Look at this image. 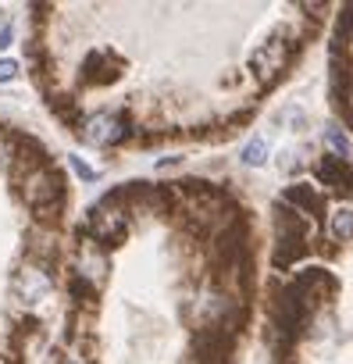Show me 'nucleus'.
<instances>
[{"label":"nucleus","mask_w":353,"mask_h":364,"mask_svg":"<svg viewBox=\"0 0 353 364\" xmlns=\"http://www.w3.org/2000/svg\"><path fill=\"white\" fill-rule=\"evenodd\" d=\"M68 164L75 168V175H79V178H86V182H97V168H89V164H86L79 154H68Z\"/></svg>","instance_id":"nucleus-14"},{"label":"nucleus","mask_w":353,"mask_h":364,"mask_svg":"<svg viewBox=\"0 0 353 364\" xmlns=\"http://www.w3.org/2000/svg\"><path fill=\"white\" fill-rule=\"evenodd\" d=\"M11 168L18 171V193H22L26 208L40 222H58V215L65 211V200H68L61 171L54 164H47L43 157H29L26 150H18Z\"/></svg>","instance_id":"nucleus-1"},{"label":"nucleus","mask_w":353,"mask_h":364,"mask_svg":"<svg viewBox=\"0 0 353 364\" xmlns=\"http://www.w3.org/2000/svg\"><path fill=\"white\" fill-rule=\"evenodd\" d=\"M129 204H125V193L118 190V193H107L100 204H93V211H89V218H86V232H89V240H97L100 247H114V243H121L125 240V232H129Z\"/></svg>","instance_id":"nucleus-2"},{"label":"nucleus","mask_w":353,"mask_h":364,"mask_svg":"<svg viewBox=\"0 0 353 364\" xmlns=\"http://www.w3.org/2000/svg\"><path fill=\"white\" fill-rule=\"evenodd\" d=\"M111 272V257H107V247H100L97 240L82 236L75 243V254H72V275L75 282H82L86 289H100L104 279Z\"/></svg>","instance_id":"nucleus-3"},{"label":"nucleus","mask_w":353,"mask_h":364,"mask_svg":"<svg viewBox=\"0 0 353 364\" xmlns=\"http://www.w3.org/2000/svg\"><path fill=\"white\" fill-rule=\"evenodd\" d=\"M11 36H15V29H11V26H4V29H0V50H4V47H11Z\"/></svg>","instance_id":"nucleus-16"},{"label":"nucleus","mask_w":353,"mask_h":364,"mask_svg":"<svg viewBox=\"0 0 353 364\" xmlns=\"http://www.w3.org/2000/svg\"><path fill=\"white\" fill-rule=\"evenodd\" d=\"M15 75H18V61H11V58H0V86L11 82Z\"/></svg>","instance_id":"nucleus-15"},{"label":"nucleus","mask_w":353,"mask_h":364,"mask_svg":"<svg viewBox=\"0 0 353 364\" xmlns=\"http://www.w3.org/2000/svg\"><path fill=\"white\" fill-rule=\"evenodd\" d=\"M286 200L296 204V215H317V211H321V197H317L314 186H293V190L286 193Z\"/></svg>","instance_id":"nucleus-9"},{"label":"nucleus","mask_w":353,"mask_h":364,"mask_svg":"<svg viewBox=\"0 0 353 364\" xmlns=\"http://www.w3.org/2000/svg\"><path fill=\"white\" fill-rule=\"evenodd\" d=\"M349 100H353V90H349Z\"/></svg>","instance_id":"nucleus-19"},{"label":"nucleus","mask_w":353,"mask_h":364,"mask_svg":"<svg viewBox=\"0 0 353 364\" xmlns=\"http://www.w3.org/2000/svg\"><path fill=\"white\" fill-rule=\"evenodd\" d=\"M289 58H293V43L278 33V36H271L268 43H261V47L254 50L250 68H254V75H257L261 82H275V79L289 68Z\"/></svg>","instance_id":"nucleus-6"},{"label":"nucleus","mask_w":353,"mask_h":364,"mask_svg":"<svg viewBox=\"0 0 353 364\" xmlns=\"http://www.w3.org/2000/svg\"><path fill=\"white\" fill-rule=\"evenodd\" d=\"M15 157H18L15 139H11L8 132H0V168H11V164H15Z\"/></svg>","instance_id":"nucleus-13"},{"label":"nucleus","mask_w":353,"mask_h":364,"mask_svg":"<svg viewBox=\"0 0 353 364\" xmlns=\"http://www.w3.org/2000/svg\"><path fill=\"white\" fill-rule=\"evenodd\" d=\"M197 364H232V332L207 328L197 336Z\"/></svg>","instance_id":"nucleus-7"},{"label":"nucleus","mask_w":353,"mask_h":364,"mask_svg":"<svg viewBox=\"0 0 353 364\" xmlns=\"http://www.w3.org/2000/svg\"><path fill=\"white\" fill-rule=\"evenodd\" d=\"M328 229H332L335 240L349 243V240H353V208H335L332 218H328Z\"/></svg>","instance_id":"nucleus-10"},{"label":"nucleus","mask_w":353,"mask_h":364,"mask_svg":"<svg viewBox=\"0 0 353 364\" xmlns=\"http://www.w3.org/2000/svg\"><path fill=\"white\" fill-rule=\"evenodd\" d=\"M317 175H321V182L325 186H332V190H342V193H353V164L346 161V157H325L321 164H317Z\"/></svg>","instance_id":"nucleus-8"},{"label":"nucleus","mask_w":353,"mask_h":364,"mask_svg":"<svg viewBox=\"0 0 353 364\" xmlns=\"http://www.w3.org/2000/svg\"><path fill=\"white\" fill-rule=\"evenodd\" d=\"M339 43H346V54H349V65H353V29H349V36L339 40Z\"/></svg>","instance_id":"nucleus-18"},{"label":"nucleus","mask_w":353,"mask_h":364,"mask_svg":"<svg viewBox=\"0 0 353 364\" xmlns=\"http://www.w3.org/2000/svg\"><path fill=\"white\" fill-rule=\"evenodd\" d=\"M325 139L335 146V157H346V154H349V139L342 136V129H339V125H328V129H325Z\"/></svg>","instance_id":"nucleus-12"},{"label":"nucleus","mask_w":353,"mask_h":364,"mask_svg":"<svg viewBox=\"0 0 353 364\" xmlns=\"http://www.w3.org/2000/svg\"><path fill=\"white\" fill-rule=\"evenodd\" d=\"M268 154H271L268 139H264V136H254V139L243 146V154H239V157H243V164H246V168H261V164L268 161Z\"/></svg>","instance_id":"nucleus-11"},{"label":"nucleus","mask_w":353,"mask_h":364,"mask_svg":"<svg viewBox=\"0 0 353 364\" xmlns=\"http://www.w3.org/2000/svg\"><path fill=\"white\" fill-rule=\"evenodd\" d=\"M79 136L89 143V146H118L125 136H129V122L118 114V111H93L79 122Z\"/></svg>","instance_id":"nucleus-5"},{"label":"nucleus","mask_w":353,"mask_h":364,"mask_svg":"<svg viewBox=\"0 0 353 364\" xmlns=\"http://www.w3.org/2000/svg\"><path fill=\"white\" fill-rule=\"evenodd\" d=\"M54 293V275H50V264H40V261H26L18 272H15V282H11V296L22 304V307H40L43 300H50Z\"/></svg>","instance_id":"nucleus-4"},{"label":"nucleus","mask_w":353,"mask_h":364,"mask_svg":"<svg viewBox=\"0 0 353 364\" xmlns=\"http://www.w3.org/2000/svg\"><path fill=\"white\" fill-rule=\"evenodd\" d=\"M61 364H89V360H86V357H79V353H65V357H61Z\"/></svg>","instance_id":"nucleus-17"}]
</instances>
